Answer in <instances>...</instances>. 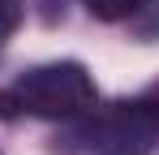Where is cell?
<instances>
[{
  "mask_svg": "<svg viewBox=\"0 0 159 155\" xmlns=\"http://www.w3.org/2000/svg\"><path fill=\"white\" fill-rule=\"evenodd\" d=\"M9 103L26 116L43 121H73L86 108H95V78L78 60H52L34 65L9 86Z\"/></svg>",
  "mask_w": 159,
  "mask_h": 155,
  "instance_id": "1",
  "label": "cell"
},
{
  "mask_svg": "<svg viewBox=\"0 0 159 155\" xmlns=\"http://www.w3.org/2000/svg\"><path fill=\"white\" fill-rule=\"evenodd\" d=\"M78 138L90 155H151L159 142V108L146 95L86 108Z\"/></svg>",
  "mask_w": 159,
  "mask_h": 155,
  "instance_id": "2",
  "label": "cell"
},
{
  "mask_svg": "<svg viewBox=\"0 0 159 155\" xmlns=\"http://www.w3.org/2000/svg\"><path fill=\"white\" fill-rule=\"evenodd\" d=\"M86 4V13L90 17H99V22H120V17H129L142 9V0H82Z\"/></svg>",
  "mask_w": 159,
  "mask_h": 155,
  "instance_id": "3",
  "label": "cell"
},
{
  "mask_svg": "<svg viewBox=\"0 0 159 155\" xmlns=\"http://www.w3.org/2000/svg\"><path fill=\"white\" fill-rule=\"evenodd\" d=\"M22 13H26V4H22V0H0V48H4V43L17 35Z\"/></svg>",
  "mask_w": 159,
  "mask_h": 155,
  "instance_id": "4",
  "label": "cell"
},
{
  "mask_svg": "<svg viewBox=\"0 0 159 155\" xmlns=\"http://www.w3.org/2000/svg\"><path fill=\"white\" fill-rule=\"evenodd\" d=\"M146 99H151V103L159 108V86H151V91H146Z\"/></svg>",
  "mask_w": 159,
  "mask_h": 155,
  "instance_id": "5",
  "label": "cell"
}]
</instances>
